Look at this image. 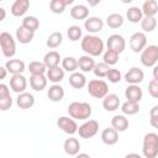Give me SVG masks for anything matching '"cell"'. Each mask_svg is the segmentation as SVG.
<instances>
[{
  "label": "cell",
  "mask_w": 158,
  "mask_h": 158,
  "mask_svg": "<svg viewBox=\"0 0 158 158\" xmlns=\"http://www.w3.org/2000/svg\"><path fill=\"white\" fill-rule=\"evenodd\" d=\"M81 49L90 57H99L104 53V41L95 35H86L81 38Z\"/></svg>",
  "instance_id": "obj_1"
},
{
  "label": "cell",
  "mask_w": 158,
  "mask_h": 158,
  "mask_svg": "<svg viewBox=\"0 0 158 158\" xmlns=\"http://www.w3.org/2000/svg\"><path fill=\"white\" fill-rule=\"evenodd\" d=\"M68 114L74 120H83L86 121L91 116V106L88 102L73 101L68 106Z\"/></svg>",
  "instance_id": "obj_2"
},
{
  "label": "cell",
  "mask_w": 158,
  "mask_h": 158,
  "mask_svg": "<svg viewBox=\"0 0 158 158\" xmlns=\"http://www.w3.org/2000/svg\"><path fill=\"white\" fill-rule=\"evenodd\" d=\"M142 153L146 158H156L158 156V135L148 132L143 137Z\"/></svg>",
  "instance_id": "obj_3"
},
{
  "label": "cell",
  "mask_w": 158,
  "mask_h": 158,
  "mask_svg": "<svg viewBox=\"0 0 158 158\" xmlns=\"http://www.w3.org/2000/svg\"><path fill=\"white\" fill-rule=\"evenodd\" d=\"M86 90L95 99H104L109 94V85L102 79H93L88 83Z\"/></svg>",
  "instance_id": "obj_4"
},
{
  "label": "cell",
  "mask_w": 158,
  "mask_h": 158,
  "mask_svg": "<svg viewBox=\"0 0 158 158\" xmlns=\"http://www.w3.org/2000/svg\"><path fill=\"white\" fill-rule=\"evenodd\" d=\"M0 47L2 51V54L6 58H11L16 53V42L11 33L4 31L0 33Z\"/></svg>",
  "instance_id": "obj_5"
},
{
  "label": "cell",
  "mask_w": 158,
  "mask_h": 158,
  "mask_svg": "<svg viewBox=\"0 0 158 158\" xmlns=\"http://www.w3.org/2000/svg\"><path fill=\"white\" fill-rule=\"evenodd\" d=\"M141 63L144 67H154L158 62V46L149 44L141 52Z\"/></svg>",
  "instance_id": "obj_6"
},
{
  "label": "cell",
  "mask_w": 158,
  "mask_h": 158,
  "mask_svg": "<svg viewBox=\"0 0 158 158\" xmlns=\"http://www.w3.org/2000/svg\"><path fill=\"white\" fill-rule=\"evenodd\" d=\"M98 131H99V122L96 120H86L78 128L79 137H81L84 139H89V138L94 137L98 133Z\"/></svg>",
  "instance_id": "obj_7"
},
{
  "label": "cell",
  "mask_w": 158,
  "mask_h": 158,
  "mask_svg": "<svg viewBox=\"0 0 158 158\" xmlns=\"http://www.w3.org/2000/svg\"><path fill=\"white\" fill-rule=\"evenodd\" d=\"M57 126L63 132H65L67 135H70V136H73L74 133H77L78 132V128H79L77 121L74 118H72V117H68V116H60L57 120Z\"/></svg>",
  "instance_id": "obj_8"
},
{
  "label": "cell",
  "mask_w": 158,
  "mask_h": 158,
  "mask_svg": "<svg viewBox=\"0 0 158 158\" xmlns=\"http://www.w3.org/2000/svg\"><path fill=\"white\" fill-rule=\"evenodd\" d=\"M147 47V36L143 32H135L130 37V48L135 53L142 52Z\"/></svg>",
  "instance_id": "obj_9"
},
{
  "label": "cell",
  "mask_w": 158,
  "mask_h": 158,
  "mask_svg": "<svg viewBox=\"0 0 158 158\" xmlns=\"http://www.w3.org/2000/svg\"><path fill=\"white\" fill-rule=\"evenodd\" d=\"M106 46H107V49H111V51L120 54L126 48V41L121 35L114 33V35L109 36V38L106 41Z\"/></svg>",
  "instance_id": "obj_10"
},
{
  "label": "cell",
  "mask_w": 158,
  "mask_h": 158,
  "mask_svg": "<svg viewBox=\"0 0 158 158\" xmlns=\"http://www.w3.org/2000/svg\"><path fill=\"white\" fill-rule=\"evenodd\" d=\"M12 106V98L10 95L9 86L4 83L0 84V110L7 111Z\"/></svg>",
  "instance_id": "obj_11"
},
{
  "label": "cell",
  "mask_w": 158,
  "mask_h": 158,
  "mask_svg": "<svg viewBox=\"0 0 158 158\" xmlns=\"http://www.w3.org/2000/svg\"><path fill=\"white\" fill-rule=\"evenodd\" d=\"M143 79H144V73L142 69H139L137 67H132L125 74V80L130 85H138L139 83L143 81Z\"/></svg>",
  "instance_id": "obj_12"
},
{
  "label": "cell",
  "mask_w": 158,
  "mask_h": 158,
  "mask_svg": "<svg viewBox=\"0 0 158 158\" xmlns=\"http://www.w3.org/2000/svg\"><path fill=\"white\" fill-rule=\"evenodd\" d=\"M10 88L14 93L22 94V93H25V90L27 88V79L22 74L12 75L10 79Z\"/></svg>",
  "instance_id": "obj_13"
},
{
  "label": "cell",
  "mask_w": 158,
  "mask_h": 158,
  "mask_svg": "<svg viewBox=\"0 0 158 158\" xmlns=\"http://www.w3.org/2000/svg\"><path fill=\"white\" fill-rule=\"evenodd\" d=\"M84 27L85 30L94 35V33H98L100 32L102 28H104V21L100 19V17H96V16H91V17H88L84 22Z\"/></svg>",
  "instance_id": "obj_14"
},
{
  "label": "cell",
  "mask_w": 158,
  "mask_h": 158,
  "mask_svg": "<svg viewBox=\"0 0 158 158\" xmlns=\"http://www.w3.org/2000/svg\"><path fill=\"white\" fill-rule=\"evenodd\" d=\"M143 91L138 85H128L125 90V98L127 101H133V102H139L142 100Z\"/></svg>",
  "instance_id": "obj_15"
},
{
  "label": "cell",
  "mask_w": 158,
  "mask_h": 158,
  "mask_svg": "<svg viewBox=\"0 0 158 158\" xmlns=\"http://www.w3.org/2000/svg\"><path fill=\"white\" fill-rule=\"evenodd\" d=\"M63 149L68 156H77L79 154L80 151V143L78 141V138L75 137H69L64 141L63 143Z\"/></svg>",
  "instance_id": "obj_16"
},
{
  "label": "cell",
  "mask_w": 158,
  "mask_h": 158,
  "mask_svg": "<svg viewBox=\"0 0 158 158\" xmlns=\"http://www.w3.org/2000/svg\"><path fill=\"white\" fill-rule=\"evenodd\" d=\"M101 141L107 146H114L118 141V132L112 127H107L101 132Z\"/></svg>",
  "instance_id": "obj_17"
},
{
  "label": "cell",
  "mask_w": 158,
  "mask_h": 158,
  "mask_svg": "<svg viewBox=\"0 0 158 158\" xmlns=\"http://www.w3.org/2000/svg\"><path fill=\"white\" fill-rule=\"evenodd\" d=\"M33 37H35V32H33V31H31V30L23 27L22 25L17 27V30H16V40H17L20 43L27 44V43H30V42L33 40Z\"/></svg>",
  "instance_id": "obj_18"
},
{
  "label": "cell",
  "mask_w": 158,
  "mask_h": 158,
  "mask_svg": "<svg viewBox=\"0 0 158 158\" xmlns=\"http://www.w3.org/2000/svg\"><path fill=\"white\" fill-rule=\"evenodd\" d=\"M5 68L7 69L9 73L16 75V74H22L26 67H25V62L21 59H9L5 63Z\"/></svg>",
  "instance_id": "obj_19"
},
{
  "label": "cell",
  "mask_w": 158,
  "mask_h": 158,
  "mask_svg": "<svg viewBox=\"0 0 158 158\" xmlns=\"http://www.w3.org/2000/svg\"><path fill=\"white\" fill-rule=\"evenodd\" d=\"M16 105L20 109H31L35 105V96L27 91L19 94V96L16 98Z\"/></svg>",
  "instance_id": "obj_20"
},
{
  "label": "cell",
  "mask_w": 158,
  "mask_h": 158,
  "mask_svg": "<svg viewBox=\"0 0 158 158\" xmlns=\"http://www.w3.org/2000/svg\"><path fill=\"white\" fill-rule=\"evenodd\" d=\"M120 98L116 94H107L104 99H102V107L106 111H115L118 109L120 106Z\"/></svg>",
  "instance_id": "obj_21"
},
{
  "label": "cell",
  "mask_w": 158,
  "mask_h": 158,
  "mask_svg": "<svg viewBox=\"0 0 158 158\" xmlns=\"http://www.w3.org/2000/svg\"><path fill=\"white\" fill-rule=\"evenodd\" d=\"M60 62H62V58H60V54H59L57 51H49V52L46 53L44 57H43V63H44V65L47 67V69L58 67Z\"/></svg>",
  "instance_id": "obj_22"
},
{
  "label": "cell",
  "mask_w": 158,
  "mask_h": 158,
  "mask_svg": "<svg viewBox=\"0 0 158 158\" xmlns=\"http://www.w3.org/2000/svg\"><path fill=\"white\" fill-rule=\"evenodd\" d=\"M30 7V1L28 0H16L12 5H11V14L16 17L23 16L26 14V11Z\"/></svg>",
  "instance_id": "obj_23"
},
{
  "label": "cell",
  "mask_w": 158,
  "mask_h": 158,
  "mask_svg": "<svg viewBox=\"0 0 158 158\" xmlns=\"http://www.w3.org/2000/svg\"><path fill=\"white\" fill-rule=\"evenodd\" d=\"M70 16L74 20H86L89 17V9L83 4H77L70 9Z\"/></svg>",
  "instance_id": "obj_24"
},
{
  "label": "cell",
  "mask_w": 158,
  "mask_h": 158,
  "mask_svg": "<svg viewBox=\"0 0 158 158\" xmlns=\"http://www.w3.org/2000/svg\"><path fill=\"white\" fill-rule=\"evenodd\" d=\"M95 64H96V63H95L94 58L90 57V56H88V54H84V56L79 57V59H78V67H79V69H80L81 72H84V73H88V72L94 70Z\"/></svg>",
  "instance_id": "obj_25"
},
{
  "label": "cell",
  "mask_w": 158,
  "mask_h": 158,
  "mask_svg": "<svg viewBox=\"0 0 158 158\" xmlns=\"http://www.w3.org/2000/svg\"><path fill=\"white\" fill-rule=\"evenodd\" d=\"M47 81H48V79H47V75H44V74L30 77V85L36 91H42L43 89H46Z\"/></svg>",
  "instance_id": "obj_26"
},
{
  "label": "cell",
  "mask_w": 158,
  "mask_h": 158,
  "mask_svg": "<svg viewBox=\"0 0 158 158\" xmlns=\"http://www.w3.org/2000/svg\"><path fill=\"white\" fill-rule=\"evenodd\" d=\"M47 96L53 102H58V101L63 100V98H64V89H63V86H60L59 84H53L52 86H49V89L47 91Z\"/></svg>",
  "instance_id": "obj_27"
},
{
  "label": "cell",
  "mask_w": 158,
  "mask_h": 158,
  "mask_svg": "<svg viewBox=\"0 0 158 158\" xmlns=\"http://www.w3.org/2000/svg\"><path fill=\"white\" fill-rule=\"evenodd\" d=\"M128 118L125 115H115L111 118V126L117 132H123L128 128Z\"/></svg>",
  "instance_id": "obj_28"
},
{
  "label": "cell",
  "mask_w": 158,
  "mask_h": 158,
  "mask_svg": "<svg viewBox=\"0 0 158 158\" xmlns=\"http://www.w3.org/2000/svg\"><path fill=\"white\" fill-rule=\"evenodd\" d=\"M64 69L62 67H54L51 69H47V79L49 81H52L53 84H58L59 81H62L64 79Z\"/></svg>",
  "instance_id": "obj_29"
},
{
  "label": "cell",
  "mask_w": 158,
  "mask_h": 158,
  "mask_svg": "<svg viewBox=\"0 0 158 158\" xmlns=\"http://www.w3.org/2000/svg\"><path fill=\"white\" fill-rule=\"evenodd\" d=\"M69 84L72 88L74 89H81L84 88L86 84V78L83 73H79V72H75V73H72L69 75Z\"/></svg>",
  "instance_id": "obj_30"
},
{
  "label": "cell",
  "mask_w": 158,
  "mask_h": 158,
  "mask_svg": "<svg viewBox=\"0 0 158 158\" xmlns=\"http://www.w3.org/2000/svg\"><path fill=\"white\" fill-rule=\"evenodd\" d=\"M142 12L146 17H154L158 12V2L156 0H147L142 5Z\"/></svg>",
  "instance_id": "obj_31"
},
{
  "label": "cell",
  "mask_w": 158,
  "mask_h": 158,
  "mask_svg": "<svg viewBox=\"0 0 158 158\" xmlns=\"http://www.w3.org/2000/svg\"><path fill=\"white\" fill-rule=\"evenodd\" d=\"M126 17L130 22L132 23H138L142 21L143 19V12H142V9L137 7V6H132V7H128V10L126 11Z\"/></svg>",
  "instance_id": "obj_32"
},
{
  "label": "cell",
  "mask_w": 158,
  "mask_h": 158,
  "mask_svg": "<svg viewBox=\"0 0 158 158\" xmlns=\"http://www.w3.org/2000/svg\"><path fill=\"white\" fill-rule=\"evenodd\" d=\"M73 0H51L49 9L53 14H63L67 5L72 4Z\"/></svg>",
  "instance_id": "obj_33"
},
{
  "label": "cell",
  "mask_w": 158,
  "mask_h": 158,
  "mask_svg": "<svg viewBox=\"0 0 158 158\" xmlns=\"http://www.w3.org/2000/svg\"><path fill=\"white\" fill-rule=\"evenodd\" d=\"M123 21H125L123 20V16L121 14H117V12L110 14L106 17V25L110 28H120L123 25Z\"/></svg>",
  "instance_id": "obj_34"
},
{
  "label": "cell",
  "mask_w": 158,
  "mask_h": 158,
  "mask_svg": "<svg viewBox=\"0 0 158 158\" xmlns=\"http://www.w3.org/2000/svg\"><path fill=\"white\" fill-rule=\"evenodd\" d=\"M62 42H63V35H62L60 32L56 31V32H53V33H51V35L48 36V38H47V41H46V44H47L48 48L54 49V48L59 47V46L62 44Z\"/></svg>",
  "instance_id": "obj_35"
},
{
  "label": "cell",
  "mask_w": 158,
  "mask_h": 158,
  "mask_svg": "<svg viewBox=\"0 0 158 158\" xmlns=\"http://www.w3.org/2000/svg\"><path fill=\"white\" fill-rule=\"evenodd\" d=\"M62 68L64 72L69 73H75V70L79 68L78 67V59L74 57H65L62 59Z\"/></svg>",
  "instance_id": "obj_36"
},
{
  "label": "cell",
  "mask_w": 158,
  "mask_h": 158,
  "mask_svg": "<svg viewBox=\"0 0 158 158\" xmlns=\"http://www.w3.org/2000/svg\"><path fill=\"white\" fill-rule=\"evenodd\" d=\"M28 72L31 73V75H42L47 72V67L44 65L43 62L33 60L28 64Z\"/></svg>",
  "instance_id": "obj_37"
},
{
  "label": "cell",
  "mask_w": 158,
  "mask_h": 158,
  "mask_svg": "<svg viewBox=\"0 0 158 158\" xmlns=\"http://www.w3.org/2000/svg\"><path fill=\"white\" fill-rule=\"evenodd\" d=\"M121 111L123 115H136L138 111H139V105L138 102H133V101H125L122 105H121Z\"/></svg>",
  "instance_id": "obj_38"
},
{
  "label": "cell",
  "mask_w": 158,
  "mask_h": 158,
  "mask_svg": "<svg viewBox=\"0 0 158 158\" xmlns=\"http://www.w3.org/2000/svg\"><path fill=\"white\" fill-rule=\"evenodd\" d=\"M139 23H141V28L144 32H152L157 27L156 17H146V16H143V19H142V21Z\"/></svg>",
  "instance_id": "obj_39"
},
{
  "label": "cell",
  "mask_w": 158,
  "mask_h": 158,
  "mask_svg": "<svg viewBox=\"0 0 158 158\" xmlns=\"http://www.w3.org/2000/svg\"><path fill=\"white\" fill-rule=\"evenodd\" d=\"M67 36H68V38H69L70 41L77 42V41H79V40L81 38V36H83L81 28H80L79 26H77V25L69 26L68 30H67Z\"/></svg>",
  "instance_id": "obj_40"
},
{
  "label": "cell",
  "mask_w": 158,
  "mask_h": 158,
  "mask_svg": "<svg viewBox=\"0 0 158 158\" xmlns=\"http://www.w3.org/2000/svg\"><path fill=\"white\" fill-rule=\"evenodd\" d=\"M102 62L106 63L107 65H115L118 62V53L111 49H106L102 54Z\"/></svg>",
  "instance_id": "obj_41"
},
{
  "label": "cell",
  "mask_w": 158,
  "mask_h": 158,
  "mask_svg": "<svg viewBox=\"0 0 158 158\" xmlns=\"http://www.w3.org/2000/svg\"><path fill=\"white\" fill-rule=\"evenodd\" d=\"M22 26L28 28V30H31V31H33V32H36V30L40 27V21L35 16H26L22 20Z\"/></svg>",
  "instance_id": "obj_42"
},
{
  "label": "cell",
  "mask_w": 158,
  "mask_h": 158,
  "mask_svg": "<svg viewBox=\"0 0 158 158\" xmlns=\"http://www.w3.org/2000/svg\"><path fill=\"white\" fill-rule=\"evenodd\" d=\"M110 69H111L110 65H107L104 62H100V63H96L95 64V68H94L93 72H94L95 77H98V78H106V75H107V73H109Z\"/></svg>",
  "instance_id": "obj_43"
},
{
  "label": "cell",
  "mask_w": 158,
  "mask_h": 158,
  "mask_svg": "<svg viewBox=\"0 0 158 158\" xmlns=\"http://www.w3.org/2000/svg\"><path fill=\"white\" fill-rule=\"evenodd\" d=\"M106 78H107V80H109L110 83L116 84V83H118V81L122 79V75H121V72H120L118 69L111 68V69L109 70V73H107Z\"/></svg>",
  "instance_id": "obj_44"
},
{
  "label": "cell",
  "mask_w": 158,
  "mask_h": 158,
  "mask_svg": "<svg viewBox=\"0 0 158 158\" xmlns=\"http://www.w3.org/2000/svg\"><path fill=\"white\" fill-rule=\"evenodd\" d=\"M148 93L152 98L154 99H158V80H154L152 79L149 83H148Z\"/></svg>",
  "instance_id": "obj_45"
},
{
  "label": "cell",
  "mask_w": 158,
  "mask_h": 158,
  "mask_svg": "<svg viewBox=\"0 0 158 158\" xmlns=\"http://www.w3.org/2000/svg\"><path fill=\"white\" fill-rule=\"evenodd\" d=\"M158 116V105H154L149 111V117H157Z\"/></svg>",
  "instance_id": "obj_46"
},
{
  "label": "cell",
  "mask_w": 158,
  "mask_h": 158,
  "mask_svg": "<svg viewBox=\"0 0 158 158\" xmlns=\"http://www.w3.org/2000/svg\"><path fill=\"white\" fill-rule=\"evenodd\" d=\"M149 123L152 127L158 128V116L157 117H149Z\"/></svg>",
  "instance_id": "obj_47"
},
{
  "label": "cell",
  "mask_w": 158,
  "mask_h": 158,
  "mask_svg": "<svg viewBox=\"0 0 158 158\" xmlns=\"http://www.w3.org/2000/svg\"><path fill=\"white\" fill-rule=\"evenodd\" d=\"M152 74H153V79H154V80H158V65H154V67H153Z\"/></svg>",
  "instance_id": "obj_48"
},
{
  "label": "cell",
  "mask_w": 158,
  "mask_h": 158,
  "mask_svg": "<svg viewBox=\"0 0 158 158\" xmlns=\"http://www.w3.org/2000/svg\"><path fill=\"white\" fill-rule=\"evenodd\" d=\"M0 72H1V75H0V79L2 80V79H5V77H6V73H7V69H6L5 67H1V68H0Z\"/></svg>",
  "instance_id": "obj_49"
},
{
  "label": "cell",
  "mask_w": 158,
  "mask_h": 158,
  "mask_svg": "<svg viewBox=\"0 0 158 158\" xmlns=\"http://www.w3.org/2000/svg\"><path fill=\"white\" fill-rule=\"evenodd\" d=\"M125 158H142V156H139L138 153H128L125 156Z\"/></svg>",
  "instance_id": "obj_50"
},
{
  "label": "cell",
  "mask_w": 158,
  "mask_h": 158,
  "mask_svg": "<svg viewBox=\"0 0 158 158\" xmlns=\"http://www.w3.org/2000/svg\"><path fill=\"white\" fill-rule=\"evenodd\" d=\"M75 158H91V157L88 153H79V154L75 156Z\"/></svg>",
  "instance_id": "obj_51"
},
{
  "label": "cell",
  "mask_w": 158,
  "mask_h": 158,
  "mask_svg": "<svg viewBox=\"0 0 158 158\" xmlns=\"http://www.w3.org/2000/svg\"><path fill=\"white\" fill-rule=\"evenodd\" d=\"M0 12H1V19H0V21H4V19H5V9H4V7H0Z\"/></svg>",
  "instance_id": "obj_52"
}]
</instances>
